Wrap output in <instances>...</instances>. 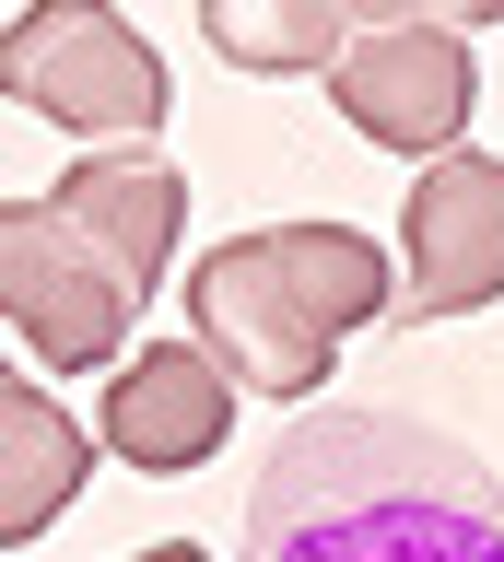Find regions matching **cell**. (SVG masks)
I'll list each match as a JSON object with an SVG mask.
<instances>
[{"label": "cell", "instance_id": "1", "mask_svg": "<svg viewBox=\"0 0 504 562\" xmlns=\"http://www.w3.org/2000/svg\"><path fill=\"white\" fill-rule=\"evenodd\" d=\"M247 562H504V481L411 411H305L247 492Z\"/></svg>", "mask_w": 504, "mask_h": 562}, {"label": "cell", "instance_id": "2", "mask_svg": "<svg viewBox=\"0 0 504 562\" xmlns=\"http://www.w3.org/2000/svg\"><path fill=\"white\" fill-rule=\"evenodd\" d=\"M188 316H200V340L223 351L235 386L305 398L352 328L399 316V281H388V246L352 235V223H258V235L212 246L188 270Z\"/></svg>", "mask_w": 504, "mask_h": 562}, {"label": "cell", "instance_id": "3", "mask_svg": "<svg viewBox=\"0 0 504 562\" xmlns=\"http://www.w3.org/2000/svg\"><path fill=\"white\" fill-rule=\"evenodd\" d=\"M153 281L117 258L71 200H12L0 211V305H12V340L59 363V375H94V363H130V316H142Z\"/></svg>", "mask_w": 504, "mask_h": 562}, {"label": "cell", "instance_id": "4", "mask_svg": "<svg viewBox=\"0 0 504 562\" xmlns=\"http://www.w3.org/2000/svg\"><path fill=\"white\" fill-rule=\"evenodd\" d=\"M0 70H12V94L36 117H59L82 140H153L165 105H177L165 59L130 35L117 0H24L12 35H0Z\"/></svg>", "mask_w": 504, "mask_h": 562}, {"label": "cell", "instance_id": "5", "mask_svg": "<svg viewBox=\"0 0 504 562\" xmlns=\"http://www.w3.org/2000/svg\"><path fill=\"white\" fill-rule=\"evenodd\" d=\"M328 105L352 117L363 140H388V153H458L469 105H481V59H469L458 24H376L340 47L328 70Z\"/></svg>", "mask_w": 504, "mask_h": 562}, {"label": "cell", "instance_id": "6", "mask_svg": "<svg viewBox=\"0 0 504 562\" xmlns=\"http://www.w3.org/2000/svg\"><path fill=\"white\" fill-rule=\"evenodd\" d=\"M399 246H411L399 316H481L504 293V165L493 153H434L411 176Z\"/></svg>", "mask_w": 504, "mask_h": 562}, {"label": "cell", "instance_id": "7", "mask_svg": "<svg viewBox=\"0 0 504 562\" xmlns=\"http://www.w3.org/2000/svg\"><path fill=\"white\" fill-rule=\"evenodd\" d=\"M235 434V375H223L212 340H153L107 375V446L153 481H177Z\"/></svg>", "mask_w": 504, "mask_h": 562}, {"label": "cell", "instance_id": "8", "mask_svg": "<svg viewBox=\"0 0 504 562\" xmlns=\"http://www.w3.org/2000/svg\"><path fill=\"white\" fill-rule=\"evenodd\" d=\"M0 469H12V481H0V539H36V527L82 492V469H94L82 422L59 411L36 375H12V386H0Z\"/></svg>", "mask_w": 504, "mask_h": 562}, {"label": "cell", "instance_id": "9", "mask_svg": "<svg viewBox=\"0 0 504 562\" xmlns=\"http://www.w3.org/2000/svg\"><path fill=\"white\" fill-rule=\"evenodd\" d=\"M59 200H71L142 281H165L177 223H188V176H177V165H153V153H94L82 176H59Z\"/></svg>", "mask_w": 504, "mask_h": 562}, {"label": "cell", "instance_id": "10", "mask_svg": "<svg viewBox=\"0 0 504 562\" xmlns=\"http://www.w3.org/2000/svg\"><path fill=\"white\" fill-rule=\"evenodd\" d=\"M200 35H212L235 70H340L352 47V0H200Z\"/></svg>", "mask_w": 504, "mask_h": 562}, {"label": "cell", "instance_id": "11", "mask_svg": "<svg viewBox=\"0 0 504 562\" xmlns=\"http://www.w3.org/2000/svg\"><path fill=\"white\" fill-rule=\"evenodd\" d=\"M352 24L376 35V24H434V0H352Z\"/></svg>", "mask_w": 504, "mask_h": 562}, {"label": "cell", "instance_id": "12", "mask_svg": "<svg viewBox=\"0 0 504 562\" xmlns=\"http://www.w3.org/2000/svg\"><path fill=\"white\" fill-rule=\"evenodd\" d=\"M434 24H504V0H434Z\"/></svg>", "mask_w": 504, "mask_h": 562}, {"label": "cell", "instance_id": "13", "mask_svg": "<svg viewBox=\"0 0 504 562\" xmlns=\"http://www.w3.org/2000/svg\"><path fill=\"white\" fill-rule=\"evenodd\" d=\"M130 562H212V551H188V539H165V551H130Z\"/></svg>", "mask_w": 504, "mask_h": 562}]
</instances>
